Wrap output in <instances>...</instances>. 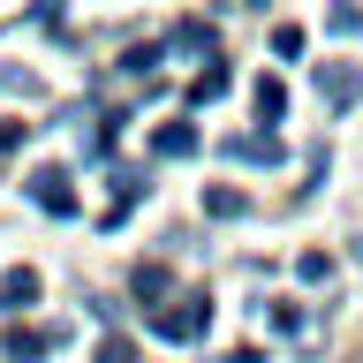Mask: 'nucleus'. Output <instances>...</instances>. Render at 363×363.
I'll list each match as a JSON object with an SVG mask.
<instances>
[{
	"label": "nucleus",
	"mask_w": 363,
	"mask_h": 363,
	"mask_svg": "<svg viewBox=\"0 0 363 363\" xmlns=\"http://www.w3.org/2000/svg\"><path fill=\"white\" fill-rule=\"evenodd\" d=\"M61 348V333H45V325H8L0 333V363H38Z\"/></svg>",
	"instance_id": "obj_1"
},
{
	"label": "nucleus",
	"mask_w": 363,
	"mask_h": 363,
	"mask_svg": "<svg viewBox=\"0 0 363 363\" xmlns=\"http://www.w3.org/2000/svg\"><path fill=\"white\" fill-rule=\"evenodd\" d=\"M152 325H159L167 340H204V333H212V303L197 295V303H182V311H159Z\"/></svg>",
	"instance_id": "obj_3"
},
{
	"label": "nucleus",
	"mask_w": 363,
	"mask_h": 363,
	"mask_svg": "<svg viewBox=\"0 0 363 363\" xmlns=\"http://www.w3.org/2000/svg\"><path fill=\"white\" fill-rule=\"evenodd\" d=\"M204 212H212V220H235V212H242V189H204Z\"/></svg>",
	"instance_id": "obj_10"
},
{
	"label": "nucleus",
	"mask_w": 363,
	"mask_h": 363,
	"mask_svg": "<svg viewBox=\"0 0 363 363\" xmlns=\"http://www.w3.org/2000/svg\"><path fill=\"white\" fill-rule=\"evenodd\" d=\"M121 68H129V76H152V68H159V45H136V53H129Z\"/></svg>",
	"instance_id": "obj_14"
},
{
	"label": "nucleus",
	"mask_w": 363,
	"mask_h": 363,
	"mask_svg": "<svg viewBox=\"0 0 363 363\" xmlns=\"http://www.w3.org/2000/svg\"><path fill=\"white\" fill-rule=\"evenodd\" d=\"M129 288L144 295V303H152V295H167V265H136V272H129Z\"/></svg>",
	"instance_id": "obj_9"
},
{
	"label": "nucleus",
	"mask_w": 363,
	"mask_h": 363,
	"mask_svg": "<svg viewBox=\"0 0 363 363\" xmlns=\"http://www.w3.org/2000/svg\"><path fill=\"white\" fill-rule=\"evenodd\" d=\"M159 152H167V159H189V152H197V129H189V121H167V129H159Z\"/></svg>",
	"instance_id": "obj_8"
},
{
	"label": "nucleus",
	"mask_w": 363,
	"mask_h": 363,
	"mask_svg": "<svg viewBox=\"0 0 363 363\" xmlns=\"http://www.w3.org/2000/svg\"><path fill=\"white\" fill-rule=\"evenodd\" d=\"M23 136H30L23 121H0V152H23Z\"/></svg>",
	"instance_id": "obj_16"
},
{
	"label": "nucleus",
	"mask_w": 363,
	"mask_h": 363,
	"mask_svg": "<svg viewBox=\"0 0 363 363\" xmlns=\"http://www.w3.org/2000/svg\"><path fill=\"white\" fill-rule=\"evenodd\" d=\"M99 363H136V340H121V333H106V340H99Z\"/></svg>",
	"instance_id": "obj_13"
},
{
	"label": "nucleus",
	"mask_w": 363,
	"mask_h": 363,
	"mask_svg": "<svg viewBox=\"0 0 363 363\" xmlns=\"http://www.w3.org/2000/svg\"><path fill=\"white\" fill-rule=\"evenodd\" d=\"M272 53H280V61H303V30L280 23V30H272Z\"/></svg>",
	"instance_id": "obj_11"
},
{
	"label": "nucleus",
	"mask_w": 363,
	"mask_h": 363,
	"mask_svg": "<svg viewBox=\"0 0 363 363\" xmlns=\"http://www.w3.org/2000/svg\"><path fill=\"white\" fill-rule=\"evenodd\" d=\"M250 99H257V121H288V84H280V76H257Z\"/></svg>",
	"instance_id": "obj_5"
},
{
	"label": "nucleus",
	"mask_w": 363,
	"mask_h": 363,
	"mask_svg": "<svg viewBox=\"0 0 363 363\" xmlns=\"http://www.w3.org/2000/svg\"><path fill=\"white\" fill-rule=\"evenodd\" d=\"M174 45H182V53H212V30H204V23H182Z\"/></svg>",
	"instance_id": "obj_12"
},
{
	"label": "nucleus",
	"mask_w": 363,
	"mask_h": 363,
	"mask_svg": "<svg viewBox=\"0 0 363 363\" xmlns=\"http://www.w3.org/2000/svg\"><path fill=\"white\" fill-rule=\"evenodd\" d=\"M220 91H227V68H204V76H197V106H204V99H220Z\"/></svg>",
	"instance_id": "obj_15"
},
{
	"label": "nucleus",
	"mask_w": 363,
	"mask_h": 363,
	"mask_svg": "<svg viewBox=\"0 0 363 363\" xmlns=\"http://www.w3.org/2000/svg\"><path fill=\"white\" fill-rule=\"evenodd\" d=\"M30 204L53 212V220H76V189H68L61 167H38V174H30Z\"/></svg>",
	"instance_id": "obj_2"
},
{
	"label": "nucleus",
	"mask_w": 363,
	"mask_h": 363,
	"mask_svg": "<svg viewBox=\"0 0 363 363\" xmlns=\"http://www.w3.org/2000/svg\"><path fill=\"white\" fill-rule=\"evenodd\" d=\"M318 91H325L333 106H348V99H363V76H348V68H318Z\"/></svg>",
	"instance_id": "obj_7"
},
{
	"label": "nucleus",
	"mask_w": 363,
	"mask_h": 363,
	"mask_svg": "<svg viewBox=\"0 0 363 363\" xmlns=\"http://www.w3.org/2000/svg\"><path fill=\"white\" fill-rule=\"evenodd\" d=\"M30 303H38V272H30V265H8V272H0V311L23 318Z\"/></svg>",
	"instance_id": "obj_4"
},
{
	"label": "nucleus",
	"mask_w": 363,
	"mask_h": 363,
	"mask_svg": "<svg viewBox=\"0 0 363 363\" xmlns=\"http://www.w3.org/2000/svg\"><path fill=\"white\" fill-rule=\"evenodd\" d=\"M227 159H242V167H272L280 144H272V136H227Z\"/></svg>",
	"instance_id": "obj_6"
}]
</instances>
